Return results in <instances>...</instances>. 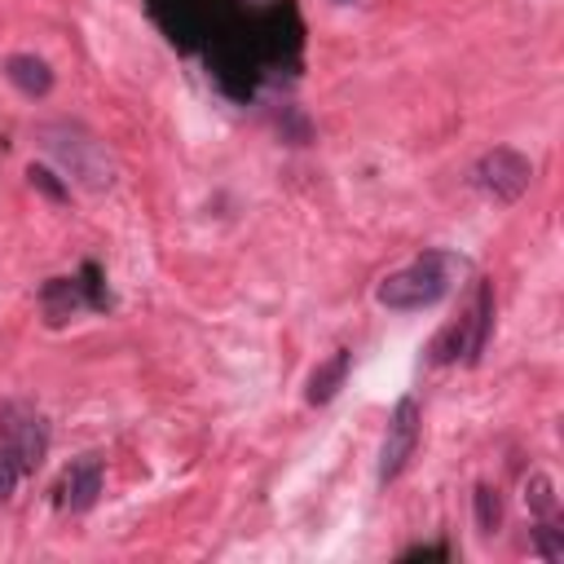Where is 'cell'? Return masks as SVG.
Wrapping results in <instances>:
<instances>
[{
	"label": "cell",
	"mask_w": 564,
	"mask_h": 564,
	"mask_svg": "<svg viewBox=\"0 0 564 564\" xmlns=\"http://www.w3.org/2000/svg\"><path fill=\"white\" fill-rule=\"evenodd\" d=\"M348 366H352V352H348V348H335V352H330V357L308 375V392H304V397H308V405H326V401L344 388Z\"/></svg>",
	"instance_id": "9"
},
{
	"label": "cell",
	"mask_w": 564,
	"mask_h": 564,
	"mask_svg": "<svg viewBox=\"0 0 564 564\" xmlns=\"http://www.w3.org/2000/svg\"><path fill=\"white\" fill-rule=\"evenodd\" d=\"M4 79H9L18 93H26V97H44V93L53 88V70H48V62L35 57V53H13V57H4Z\"/></svg>",
	"instance_id": "8"
},
{
	"label": "cell",
	"mask_w": 564,
	"mask_h": 564,
	"mask_svg": "<svg viewBox=\"0 0 564 564\" xmlns=\"http://www.w3.org/2000/svg\"><path fill=\"white\" fill-rule=\"evenodd\" d=\"M419 449V405L414 397H401L392 419H388V432H383V449H379V485L397 480L405 471V463L414 458Z\"/></svg>",
	"instance_id": "4"
},
{
	"label": "cell",
	"mask_w": 564,
	"mask_h": 564,
	"mask_svg": "<svg viewBox=\"0 0 564 564\" xmlns=\"http://www.w3.org/2000/svg\"><path fill=\"white\" fill-rule=\"evenodd\" d=\"M26 176H31V185H40V189H44L48 198H66V189H62V185L53 181V172H48V167H31Z\"/></svg>",
	"instance_id": "15"
},
{
	"label": "cell",
	"mask_w": 564,
	"mask_h": 564,
	"mask_svg": "<svg viewBox=\"0 0 564 564\" xmlns=\"http://www.w3.org/2000/svg\"><path fill=\"white\" fill-rule=\"evenodd\" d=\"M489 330H494V282H480L476 286V300L471 308L458 317V335H463V361L476 366L485 344H489Z\"/></svg>",
	"instance_id": "6"
},
{
	"label": "cell",
	"mask_w": 564,
	"mask_h": 564,
	"mask_svg": "<svg viewBox=\"0 0 564 564\" xmlns=\"http://www.w3.org/2000/svg\"><path fill=\"white\" fill-rule=\"evenodd\" d=\"M529 176H533L529 159H524L520 150H511V145H494V150L480 154V163H476V185H480L485 194H494L498 203H516V198L529 189Z\"/></svg>",
	"instance_id": "3"
},
{
	"label": "cell",
	"mask_w": 564,
	"mask_h": 564,
	"mask_svg": "<svg viewBox=\"0 0 564 564\" xmlns=\"http://www.w3.org/2000/svg\"><path fill=\"white\" fill-rule=\"evenodd\" d=\"M405 555H441V560H445V555H449V551H445V546H410V551H405Z\"/></svg>",
	"instance_id": "16"
},
{
	"label": "cell",
	"mask_w": 564,
	"mask_h": 564,
	"mask_svg": "<svg viewBox=\"0 0 564 564\" xmlns=\"http://www.w3.org/2000/svg\"><path fill=\"white\" fill-rule=\"evenodd\" d=\"M40 137H44V145H48L88 189H106V185H110V159H106V150H101L88 132L66 128V123H48V128H40Z\"/></svg>",
	"instance_id": "2"
},
{
	"label": "cell",
	"mask_w": 564,
	"mask_h": 564,
	"mask_svg": "<svg viewBox=\"0 0 564 564\" xmlns=\"http://www.w3.org/2000/svg\"><path fill=\"white\" fill-rule=\"evenodd\" d=\"M463 264L449 256V251H423L419 260H410L405 269L388 273L375 291V300L383 308H397V313H414V308H432L449 286H454V273Z\"/></svg>",
	"instance_id": "1"
},
{
	"label": "cell",
	"mask_w": 564,
	"mask_h": 564,
	"mask_svg": "<svg viewBox=\"0 0 564 564\" xmlns=\"http://www.w3.org/2000/svg\"><path fill=\"white\" fill-rule=\"evenodd\" d=\"M79 304H93V295H84V282L53 278V282L44 286V313H48V322H53V326H57V322H66Z\"/></svg>",
	"instance_id": "10"
},
{
	"label": "cell",
	"mask_w": 564,
	"mask_h": 564,
	"mask_svg": "<svg viewBox=\"0 0 564 564\" xmlns=\"http://www.w3.org/2000/svg\"><path fill=\"white\" fill-rule=\"evenodd\" d=\"M476 524L480 533H494L502 524V498L494 485H476Z\"/></svg>",
	"instance_id": "11"
},
{
	"label": "cell",
	"mask_w": 564,
	"mask_h": 564,
	"mask_svg": "<svg viewBox=\"0 0 564 564\" xmlns=\"http://www.w3.org/2000/svg\"><path fill=\"white\" fill-rule=\"evenodd\" d=\"M524 502H529L533 516H551V511H555V489H551V480H546V476H533V480L524 485Z\"/></svg>",
	"instance_id": "14"
},
{
	"label": "cell",
	"mask_w": 564,
	"mask_h": 564,
	"mask_svg": "<svg viewBox=\"0 0 564 564\" xmlns=\"http://www.w3.org/2000/svg\"><path fill=\"white\" fill-rule=\"evenodd\" d=\"M26 476V467H22V458L0 441V502H9L13 498V489H18V480Z\"/></svg>",
	"instance_id": "12"
},
{
	"label": "cell",
	"mask_w": 564,
	"mask_h": 564,
	"mask_svg": "<svg viewBox=\"0 0 564 564\" xmlns=\"http://www.w3.org/2000/svg\"><path fill=\"white\" fill-rule=\"evenodd\" d=\"M97 494H101V463L97 458H79L57 480V507H66V511H88L97 502Z\"/></svg>",
	"instance_id": "7"
},
{
	"label": "cell",
	"mask_w": 564,
	"mask_h": 564,
	"mask_svg": "<svg viewBox=\"0 0 564 564\" xmlns=\"http://www.w3.org/2000/svg\"><path fill=\"white\" fill-rule=\"evenodd\" d=\"M0 441L22 458L26 471H35V467L44 463V454H48V423H44L35 410L9 401V405L0 410Z\"/></svg>",
	"instance_id": "5"
},
{
	"label": "cell",
	"mask_w": 564,
	"mask_h": 564,
	"mask_svg": "<svg viewBox=\"0 0 564 564\" xmlns=\"http://www.w3.org/2000/svg\"><path fill=\"white\" fill-rule=\"evenodd\" d=\"M533 551H538L542 560L560 564V560H564V529H555V524H538V529H533Z\"/></svg>",
	"instance_id": "13"
}]
</instances>
